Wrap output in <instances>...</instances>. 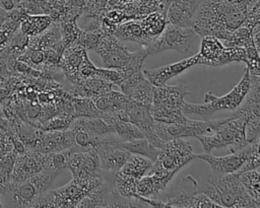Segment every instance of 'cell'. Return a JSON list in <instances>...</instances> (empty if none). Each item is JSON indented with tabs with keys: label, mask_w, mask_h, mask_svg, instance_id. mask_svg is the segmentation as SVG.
Wrapping results in <instances>:
<instances>
[{
	"label": "cell",
	"mask_w": 260,
	"mask_h": 208,
	"mask_svg": "<svg viewBox=\"0 0 260 208\" xmlns=\"http://www.w3.org/2000/svg\"><path fill=\"white\" fill-rule=\"evenodd\" d=\"M246 14L233 0H201L192 18L191 28L198 37L226 39L245 20Z\"/></svg>",
	"instance_id": "cell-1"
},
{
	"label": "cell",
	"mask_w": 260,
	"mask_h": 208,
	"mask_svg": "<svg viewBox=\"0 0 260 208\" xmlns=\"http://www.w3.org/2000/svg\"><path fill=\"white\" fill-rule=\"evenodd\" d=\"M199 192L205 194L219 208H258L256 203L243 187L238 172H212L208 179L198 184Z\"/></svg>",
	"instance_id": "cell-2"
},
{
	"label": "cell",
	"mask_w": 260,
	"mask_h": 208,
	"mask_svg": "<svg viewBox=\"0 0 260 208\" xmlns=\"http://www.w3.org/2000/svg\"><path fill=\"white\" fill-rule=\"evenodd\" d=\"M59 172L43 169L21 182L9 181L0 189L5 207H32L46 193Z\"/></svg>",
	"instance_id": "cell-3"
},
{
	"label": "cell",
	"mask_w": 260,
	"mask_h": 208,
	"mask_svg": "<svg viewBox=\"0 0 260 208\" xmlns=\"http://www.w3.org/2000/svg\"><path fill=\"white\" fill-rule=\"evenodd\" d=\"M187 85L153 86L152 102L149 112L154 121L162 123H184L187 118L182 112L185 95L189 94Z\"/></svg>",
	"instance_id": "cell-4"
},
{
	"label": "cell",
	"mask_w": 260,
	"mask_h": 208,
	"mask_svg": "<svg viewBox=\"0 0 260 208\" xmlns=\"http://www.w3.org/2000/svg\"><path fill=\"white\" fill-rule=\"evenodd\" d=\"M103 180V170L101 174L86 178L75 179L65 186L53 191L44 193L32 205V207H57L71 208L77 207L78 203Z\"/></svg>",
	"instance_id": "cell-5"
},
{
	"label": "cell",
	"mask_w": 260,
	"mask_h": 208,
	"mask_svg": "<svg viewBox=\"0 0 260 208\" xmlns=\"http://www.w3.org/2000/svg\"><path fill=\"white\" fill-rule=\"evenodd\" d=\"M250 87V74L246 68L239 83L225 95L216 96L211 91H207L203 103H190L184 101L182 112L184 114H196L205 120L218 111H234L241 103Z\"/></svg>",
	"instance_id": "cell-6"
},
{
	"label": "cell",
	"mask_w": 260,
	"mask_h": 208,
	"mask_svg": "<svg viewBox=\"0 0 260 208\" xmlns=\"http://www.w3.org/2000/svg\"><path fill=\"white\" fill-rule=\"evenodd\" d=\"M213 131L215 134L212 136L204 134L196 136L205 153L222 147H228L231 152H235L249 144L246 138L245 124L238 118L230 117L218 120Z\"/></svg>",
	"instance_id": "cell-7"
},
{
	"label": "cell",
	"mask_w": 260,
	"mask_h": 208,
	"mask_svg": "<svg viewBox=\"0 0 260 208\" xmlns=\"http://www.w3.org/2000/svg\"><path fill=\"white\" fill-rule=\"evenodd\" d=\"M195 158L192 147L183 138L172 139L165 142L158 150L148 174H153L171 182L175 174Z\"/></svg>",
	"instance_id": "cell-8"
},
{
	"label": "cell",
	"mask_w": 260,
	"mask_h": 208,
	"mask_svg": "<svg viewBox=\"0 0 260 208\" xmlns=\"http://www.w3.org/2000/svg\"><path fill=\"white\" fill-rule=\"evenodd\" d=\"M233 112L232 117L244 122L248 142L260 138V75L250 74V87Z\"/></svg>",
	"instance_id": "cell-9"
},
{
	"label": "cell",
	"mask_w": 260,
	"mask_h": 208,
	"mask_svg": "<svg viewBox=\"0 0 260 208\" xmlns=\"http://www.w3.org/2000/svg\"><path fill=\"white\" fill-rule=\"evenodd\" d=\"M198 38L191 27H180L168 23L164 31L153 42L142 47L147 56L168 50L186 54L192 50Z\"/></svg>",
	"instance_id": "cell-10"
},
{
	"label": "cell",
	"mask_w": 260,
	"mask_h": 208,
	"mask_svg": "<svg viewBox=\"0 0 260 208\" xmlns=\"http://www.w3.org/2000/svg\"><path fill=\"white\" fill-rule=\"evenodd\" d=\"M218 120L195 121L187 119L184 123H162L154 121L155 135L165 143L172 139L196 137L213 131Z\"/></svg>",
	"instance_id": "cell-11"
},
{
	"label": "cell",
	"mask_w": 260,
	"mask_h": 208,
	"mask_svg": "<svg viewBox=\"0 0 260 208\" xmlns=\"http://www.w3.org/2000/svg\"><path fill=\"white\" fill-rule=\"evenodd\" d=\"M122 140L116 135L105 138L99 142L94 151L99 157L100 168L110 172L118 171L127 159L132 155L131 152L126 150L120 145Z\"/></svg>",
	"instance_id": "cell-12"
},
{
	"label": "cell",
	"mask_w": 260,
	"mask_h": 208,
	"mask_svg": "<svg viewBox=\"0 0 260 208\" xmlns=\"http://www.w3.org/2000/svg\"><path fill=\"white\" fill-rule=\"evenodd\" d=\"M103 60L105 68L121 69L131 59L132 52H129L122 42L113 33L105 32L93 50Z\"/></svg>",
	"instance_id": "cell-13"
},
{
	"label": "cell",
	"mask_w": 260,
	"mask_h": 208,
	"mask_svg": "<svg viewBox=\"0 0 260 208\" xmlns=\"http://www.w3.org/2000/svg\"><path fill=\"white\" fill-rule=\"evenodd\" d=\"M66 168H68L72 178L86 179L101 174L99 157L94 150L90 151H72L65 149Z\"/></svg>",
	"instance_id": "cell-14"
},
{
	"label": "cell",
	"mask_w": 260,
	"mask_h": 208,
	"mask_svg": "<svg viewBox=\"0 0 260 208\" xmlns=\"http://www.w3.org/2000/svg\"><path fill=\"white\" fill-rule=\"evenodd\" d=\"M118 87L131 101L150 107L153 96V85L144 77L142 68L123 79Z\"/></svg>",
	"instance_id": "cell-15"
},
{
	"label": "cell",
	"mask_w": 260,
	"mask_h": 208,
	"mask_svg": "<svg viewBox=\"0 0 260 208\" xmlns=\"http://www.w3.org/2000/svg\"><path fill=\"white\" fill-rule=\"evenodd\" d=\"M198 193L197 181L192 176L182 177L168 192L165 206L173 208H195Z\"/></svg>",
	"instance_id": "cell-16"
},
{
	"label": "cell",
	"mask_w": 260,
	"mask_h": 208,
	"mask_svg": "<svg viewBox=\"0 0 260 208\" xmlns=\"http://www.w3.org/2000/svg\"><path fill=\"white\" fill-rule=\"evenodd\" d=\"M128 121L135 125L143 134V136L155 147L160 148L164 142L155 135L154 120L150 115L149 107L136 103L129 100L125 108Z\"/></svg>",
	"instance_id": "cell-17"
},
{
	"label": "cell",
	"mask_w": 260,
	"mask_h": 208,
	"mask_svg": "<svg viewBox=\"0 0 260 208\" xmlns=\"http://www.w3.org/2000/svg\"><path fill=\"white\" fill-rule=\"evenodd\" d=\"M46 166V153L26 149L23 153L17 154L12 171L11 182H21L42 171Z\"/></svg>",
	"instance_id": "cell-18"
},
{
	"label": "cell",
	"mask_w": 260,
	"mask_h": 208,
	"mask_svg": "<svg viewBox=\"0 0 260 208\" xmlns=\"http://www.w3.org/2000/svg\"><path fill=\"white\" fill-rule=\"evenodd\" d=\"M86 52L83 47L76 43L63 50L57 67L61 70L63 77L69 84H78L81 82L78 71L84 56L87 54Z\"/></svg>",
	"instance_id": "cell-19"
},
{
	"label": "cell",
	"mask_w": 260,
	"mask_h": 208,
	"mask_svg": "<svg viewBox=\"0 0 260 208\" xmlns=\"http://www.w3.org/2000/svg\"><path fill=\"white\" fill-rule=\"evenodd\" d=\"M195 64H198V54L191 56L189 58L183 59L179 62L161 66L155 69H147V68H143L142 66V73L144 77L153 86H160L166 84V82L169 79L179 75L180 73L184 72L185 70L189 69Z\"/></svg>",
	"instance_id": "cell-20"
},
{
	"label": "cell",
	"mask_w": 260,
	"mask_h": 208,
	"mask_svg": "<svg viewBox=\"0 0 260 208\" xmlns=\"http://www.w3.org/2000/svg\"><path fill=\"white\" fill-rule=\"evenodd\" d=\"M248 153V145L241 150L231 152L229 155L224 156H215L210 153H201L195 154V158L202 159L206 161L210 167L212 172L216 174H231L237 172L242 164L244 163Z\"/></svg>",
	"instance_id": "cell-21"
},
{
	"label": "cell",
	"mask_w": 260,
	"mask_h": 208,
	"mask_svg": "<svg viewBox=\"0 0 260 208\" xmlns=\"http://www.w3.org/2000/svg\"><path fill=\"white\" fill-rule=\"evenodd\" d=\"M200 1L170 0L165 11L167 23L180 27H191L192 18Z\"/></svg>",
	"instance_id": "cell-22"
},
{
	"label": "cell",
	"mask_w": 260,
	"mask_h": 208,
	"mask_svg": "<svg viewBox=\"0 0 260 208\" xmlns=\"http://www.w3.org/2000/svg\"><path fill=\"white\" fill-rule=\"evenodd\" d=\"M115 87L116 85L114 83L106 79L98 76H90L78 84H69L68 86H65V89L72 95L92 99L112 89H115Z\"/></svg>",
	"instance_id": "cell-23"
},
{
	"label": "cell",
	"mask_w": 260,
	"mask_h": 208,
	"mask_svg": "<svg viewBox=\"0 0 260 208\" xmlns=\"http://www.w3.org/2000/svg\"><path fill=\"white\" fill-rule=\"evenodd\" d=\"M113 34L116 36L120 41L133 42L141 46H147L152 42V40L145 32L140 18L129 19L120 23L116 27Z\"/></svg>",
	"instance_id": "cell-24"
},
{
	"label": "cell",
	"mask_w": 260,
	"mask_h": 208,
	"mask_svg": "<svg viewBox=\"0 0 260 208\" xmlns=\"http://www.w3.org/2000/svg\"><path fill=\"white\" fill-rule=\"evenodd\" d=\"M200 50L198 54V64L211 67H219V60L224 46L219 39L212 36L201 37Z\"/></svg>",
	"instance_id": "cell-25"
},
{
	"label": "cell",
	"mask_w": 260,
	"mask_h": 208,
	"mask_svg": "<svg viewBox=\"0 0 260 208\" xmlns=\"http://www.w3.org/2000/svg\"><path fill=\"white\" fill-rule=\"evenodd\" d=\"M129 100L130 99L123 92L117 91L115 89H112L102 95L92 98L93 105L102 116L108 114H116L124 110Z\"/></svg>",
	"instance_id": "cell-26"
},
{
	"label": "cell",
	"mask_w": 260,
	"mask_h": 208,
	"mask_svg": "<svg viewBox=\"0 0 260 208\" xmlns=\"http://www.w3.org/2000/svg\"><path fill=\"white\" fill-rule=\"evenodd\" d=\"M101 118L104 119L113 128L115 135L118 138H120L123 142L140 139L144 137L142 132L135 125L128 121L119 119L117 114L103 115Z\"/></svg>",
	"instance_id": "cell-27"
},
{
	"label": "cell",
	"mask_w": 260,
	"mask_h": 208,
	"mask_svg": "<svg viewBox=\"0 0 260 208\" xmlns=\"http://www.w3.org/2000/svg\"><path fill=\"white\" fill-rule=\"evenodd\" d=\"M52 23L53 20L49 14L26 13L20 21L19 29L27 38H32L45 31Z\"/></svg>",
	"instance_id": "cell-28"
},
{
	"label": "cell",
	"mask_w": 260,
	"mask_h": 208,
	"mask_svg": "<svg viewBox=\"0 0 260 208\" xmlns=\"http://www.w3.org/2000/svg\"><path fill=\"white\" fill-rule=\"evenodd\" d=\"M169 183L170 182L160 177L153 174H147L138 180L136 185V193L139 198H154L166 189Z\"/></svg>",
	"instance_id": "cell-29"
},
{
	"label": "cell",
	"mask_w": 260,
	"mask_h": 208,
	"mask_svg": "<svg viewBox=\"0 0 260 208\" xmlns=\"http://www.w3.org/2000/svg\"><path fill=\"white\" fill-rule=\"evenodd\" d=\"M140 19L145 32L152 42L164 31L168 24L165 11H152L142 16Z\"/></svg>",
	"instance_id": "cell-30"
},
{
	"label": "cell",
	"mask_w": 260,
	"mask_h": 208,
	"mask_svg": "<svg viewBox=\"0 0 260 208\" xmlns=\"http://www.w3.org/2000/svg\"><path fill=\"white\" fill-rule=\"evenodd\" d=\"M120 145L131 152L132 154H139L147 157L150 161H154L158 154L159 148L155 147L152 143H150L145 137L140 139H135L131 141H121Z\"/></svg>",
	"instance_id": "cell-31"
},
{
	"label": "cell",
	"mask_w": 260,
	"mask_h": 208,
	"mask_svg": "<svg viewBox=\"0 0 260 208\" xmlns=\"http://www.w3.org/2000/svg\"><path fill=\"white\" fill-rule=\"evenodd\" d=\"M255 25H252L247 20H244V22L236 28L226 39L222 40V45L224 47H243L254 43L253 37H252V29Z\"/></svg>",
	"instance_id": "cell-32"
},
{
	"label": "cell",
	"mask_w": 260,
	"mask_h": 208,
	"mask_svg": "<svg viewBox=\"0 0 260 208\" xmlns=\"http://www.w3.org/2000/svg\"><path fill=\"white\" fill-rule=\"evenodd\" d=\"M151 165L152 161L149 159L132 154L119 170L125 175L139 180L149 171Z\"/></svg>",
	"instance_id": "cell-33"
},
{
	"label": "cell",
	"mask_w": 260,
	"mask_h": 208,
	"mask_svg": "<svg viewBox=\"0 0 260 208\" xmlns=\"http://www.w3.org/2000/svg\"><path fill=\"white\" fill-rule=\"evenodd\" d=\"M138 180L134 179L128 175L121 172L120 170L114 172L113 175V185L116 191L123 197L139 199L136 193V185Z\"/></svg>",
	"instance_id": "cell-34"
},
{
	"label": "cell",
	"mask_w": 260,
	"mask_h": 208,
	"mask_svg": "<svg viewBox=\"0 0 260 208\" xmlns=\"http://www.w3.org/2000/svg\"><path fill=\"white\" fill-rule=\"evenodd\" d=\"M239 179L250 195V197L260 205V175L257 169L238 172Z\"/></svg>",
	"instance_id": "cell-35"
},
{
	"label": "cell",
	"mask_w": 260,
	"mask_h": 208,
	"mask_svg": "<svg viewBox=\"0 0 260 208\" xmlns=\"http://www.w3.org/2000/svg\"><path fill=\"white\" fill-rule=\"evenodd\" d=\"M74 118L64 112L55 114L45 122L41 123L37 128L45 131H63L67 130L72 124Z\"/></svg>",
	"instance_id": "cell-36"
},
{
	"label": "cell",
	"mask_w": 260,
	"mask_h": 208,
	"mask_svg": "<svg viewBox=\"0 0 260 208\" xmlns=\"http://www.w3.org/2000/svg\"><path fill=\"white\" fill-rule=\"evenodd\" d=\"M259 143H260V138H257L248 144V153L247 157L242 164L241 168L237 172H242V171H247V170H252V169H257L259 168L260 165V155H259Z\"/></svg>",
	"instance_id": "cell-37"
},
{
	"label": "cell",
	"mask_w": 260,
	"mask_h": 208,
	"mask_svg": "<svg viewBox=\"0 0 260 208\" xmlns=\"http://www.w3.org/2000/svg\"><path fill=\"white\" fill-rule=\"evenodd\" d=\"M58 24L61 31V42L64 47L66 48L72 44H75L82 32V29L77 25L76 21L61 22Z\"/></svg>",
	"instance_id": "cell-38"
},
{
	"label": "cell",
	"mask_w": 260,
	"mask_h": 208,
	"mask_svg": "<svg viewBox=\"0 0 260 208\" xmlns=\"http://www.w3.org/2000/svg\"><path fill=\"white\" fill-rule=\"evenodd\" d=\"M105 33V31L101 28V26L92 28V29H82V32L76 44L83 47L86 51L94 50L98 46L101 37Z\"/></svg>",
	"instance_id": "cell-39"
},
{
	"label": "cell",
	"mask_w": 260,
	"mask_h": 208,
	"mask_svg": "<svg viewBox=\"0 0 260 208\" xmlns=\"http://www.w3.org/2000/svg\"><path fill=\"white\" fill-rule=\"evenodd\" d=\"M236 5L247 15V13L254 7L255 4L259 2V0H233Z\"/></svg>",
	"instance_id": "cell-40"
},
{
	"label": "cell",
	"mask_w": 260,
	"mask_h": 208,
	"mask_svg": "<svg viewBox=\"0 0 260 208\" xmlns=\"http://www.w3.org/2000/svg\"><path fill=\"white\" fill-rule=\"evenodd\" d=\"M21 0H0V8L5 11L12 10L15 8Z\"/></svg>",
	"instance_id": "cell-41"
},
{
	"label": "cell",
	"mask_w": 260,
	"mask_h": 208,
	"mask_svg": "<svg viewBox=\"0 0 260 208\" xmlns=\"http://www.w3.org/2000/svg\"><path fill=\"white\" fill-rule=\"evenodd\" d=\"M6 12H7V11L3 10L2 8H0V25L2 24V22L4 21V19H5V17H6Z\"/></svg>",
	"instance_id": "cell-42"
},
{
	"label": "cell",
	"mask_w": 260,
	"mask_h": 208,
	"mask_svg": "<svg viewBox=\"0 0 260 208\" xmlns=\"http://www.w3.org/2000/svg\"><path fill=\"white\" fill-rule=\"evenodd\" d=\"M1 207H4V204H3V199H2L1 192H0V208H1Z\"/></svg>",
	"instance_id": "cell-43"
}]
</instances>
